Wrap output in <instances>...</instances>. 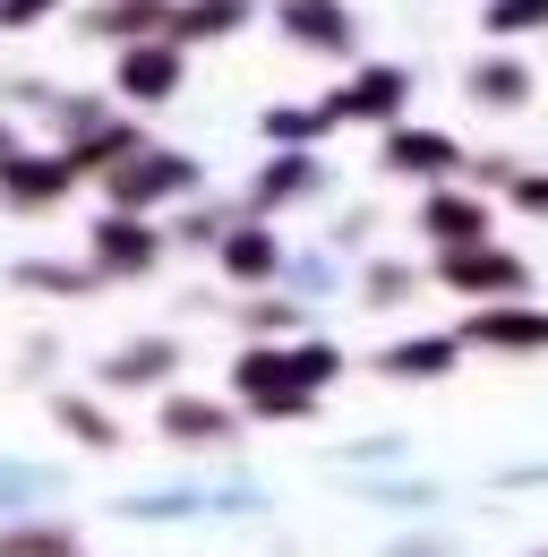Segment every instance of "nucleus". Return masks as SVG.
Here are the masks:
<instances>
[{"mask_svg": "<svg viewBox=\"0 0 548 557\" xmlns=\"http://www.w3.org/2000/svg\"><path fill=\"white\" fill-rule=\"evenodd\" d=\"M479 103H523V70H479Z\"/></svg>", "mask_w": 548, "mask_h": 557, "instance_id": "13", "label": "nucleus"}, {"mask_svg": "<svg viewBox=\"0 0 548 557\" xmlns=\"http://www.w3.org/2000/svg\"><path fill=\"white\" fill-rule=\"evenodd\" d=\"M386 369H395V377H437V369H446V344H403V351H386Z\"/></svg>", "mask_w": 548, "mask_h": 557, "instance_id": "8", "label": "nucleus"}, {"mask_svg": "<svg viewBox=\"0 0 548 557\" xmlns=\"http://www.w3.org/2000/svg\"><path fill=\"white\" fill-rule=\"evenodd\" d=\"M103 258L137 267V258H154V240H137V223H103Z\"/></svg>", "mask_w": 548, "mask_h": 557, "instance_id": "10", "label": "nucleus"}, {"mask_svg": "<svg viewBox=\"0 0 548 557\" xmlns=\"http://www.w3.org/2000/svg\"><path fill=\"white\" fill-rule=\"evenodd\" d=\"M232 17H240V0H198V9L180 17V26H189V35H223Z\"/></svg>", "mask_w": 548, "mask_h": 557, "instance_id": "12", "label": "nucleus"}, {"mask_svg": "<svg viewBox=\"0 0 548 557\" xmlns=\"http://www.w3.org/2000/svg\"><path fill=\"white\" fill-rule=\"evenodd\" d=\"M479 335H506V344H540L548 318H479Z\"/></svg>", "mask_w": 548, "mask_h": 557, "instance_id": "15", "label": "nucleus"}, {"mask_svg": "<svg viewBox=\"0 0 548 557\" xmlns=\"http://www.w3.org/2000/svg\"><path fill=\"white\" fill-rule=\"evenodd\" d=\"M172 70H180V61H172V52H137L129 70H121V86H129V95H146V103H154V95H163V86H172Z\"/></svg>", "mask_w": 548, "mask_h": 557, "instance_id": "4", "label": "nucleus"}, {"mask_svg": "<svg viewBox=\"0 0 548 557\" xmlns=\"http://www.w3.org/2000/svg\"><path fill=\"white\" fill-rule=\"evenodd\" d=\"M488 26H497V35H532V26H548V0H497Z\"/></svg>", "mask_w": 548, "mask_h": 557, "instance_id": "7", "label": "nucleus"}, {"mask_svg": "<svg viewBox=\"0 0 548 557\" xmlns=\"http://www.w3.org/2000/svg\"><path fill=\"white\" fill-rule=\"evenodd\" d=\"M35 9H43V0H9V9H0V17H9V26H17V17H35Z\"/></svg>", "mask_w": 548, "mask_h": 557, "instance_id": "18", "label": "nucleus"}, {"mask_svg": "<svg viewBox=\"0 0 548 557\" xmlns=\"http://www.w3.org/2000/svg\"><path fill=\"white\" fill-rule=\"evenodd\" d=\"M223 267H232V275H266V267H274V240H258V232H249V240H232V249H223Z\"/></svg>", "mask_w": 548, "mask_h": 557, "instance_id": "9", "label": "nucleus"}, {"mask_svg": "<svg viewBox=\"0 0 548 557\" xmlns=\"http://www.w3.org/2000/svg\"><path fill=\"white\" fill-rule=\"evenodd\" d=\"M479 223H488V214H479V207H463V198L428 207V232H437V240H479Z\"/></svg>", "mask_w": 548, "mask_h": 557, "instance_id": "5", "label": "nucleus"}, {"mask_svg": "<svg viewBox=\"0 0 548 557\" xmlns=\"http://www.w3.org/2000/svg\"><path fill=\"white\" fill-rule=\"evenodd\" d=\"M163 189H189V163L180 154H154V163L121 172V198H163Z\"/></svg>", "mask_w": 548, "mask_h": 557, "instance_id": "1", "label": "nucleus"}, {"mask_svg": "<svg viewBox=\"0 0 548 557\" xmlns=\"http://www.w3.org/2000/svg\"><path fill=\"white\" fill-rule=\"evenodd\" d=\"M0 189H9V198H52L61 172H0Z\"/></svg>", "mask_w": 548, "mask_h": 557, "instance_id": "16", "label": "nucleus"}, {"mask_svg": "<svg viewBox=\"0 0 548 557\" xmlns=\"http://www.w3.org/2000/svg\"><path fill=\"white\" fill-rule=\"evenodd\" d=\"M172 429H180V437H205V429L223 437V412H214V404H172Z\"/></svg>", "mask_w": 548, "mask_h": 557, "instance_id": "14", "label": "nucleus"}, {"mask_svg": "<svg viewBox=\"0 0 548 557\" xmlns=\"http://www.w3.org/2000/svg\"><path fill=\"white\" fill-rule=\"evenodd\" d=\"M523 207H548V181H532V189H523Z\"/></svg>", "mask_w": 548, "mask_h": 557, "instance_id": "19", "label": "nucleus"}, {"mask_svg": "<svg viewBox=\"0 0 548 557\" xmlns=\"http://www.w3.org/2000/svg\"><path fill=\"white\" fill-rule=\"evenodd\" d=\"M446 275H454V283H523L514 267H506V258H454Z\"/></svg>", "mask_w": 548, "mask_h": 557, "instance_id": "11", "label": "nucleus"}, {"mask_svg": "<svg viewBox=\"0 0 548 557\" xmlns=\"http://www.w3.org/2000/svg\"><path fill=\"white\" fill-rule=\"evenodd\" d=\"M283 17H291V26L309 35V44H342V26H335V0H291Z\"/></svg>", "mask_w": 548, "mask_h": 557, "instance_id": "6", "label": "nucleus"}, {"mask_svg": "<svg viewBox=\"0 0 548 557\" xmlns=\"http://www.w3.org/2000/svg\"><path fill=\"white\" fill-rule=\"evenodd\" d=\"M395 103H403V77L395 70H369L351 95H342V112H395Z\"/></svg>", "mask_w": 548, "mask_h": 557, "instance_id": "3", "label": "nucleus"}, {"mask_svg": "<svg viewBox=\"0 0 548 557\" xmlns=\"http://www.w3.org/2000/svg\"><path fill=\"white\" fill-rule=\"evenodd\" d=\"M386 163H395V172H446V163H454V146H446V138H428V129H420V138L403 129V138L386 146Z\"/></svg>", "mask_w": 548, "mask_h": 557, "instance_id": "2", "label": "nucleus"}, {"mask_svg": "<svg viewBox=\"0 0 548 557\" xmlns=\"http://www.w3.org/2000/svg\"><path fill=\"white\" fill-rule=\"evenodd\" d=\"M163 360H172V351H163V344H146V351H129V360H121V369H112V377H121V386H137V377H154V369H163Z\"/></svg>", "mask_w": 548, "mask_h": 557, "instance_id": "17", "label": "nucleus"}]
</instances>
